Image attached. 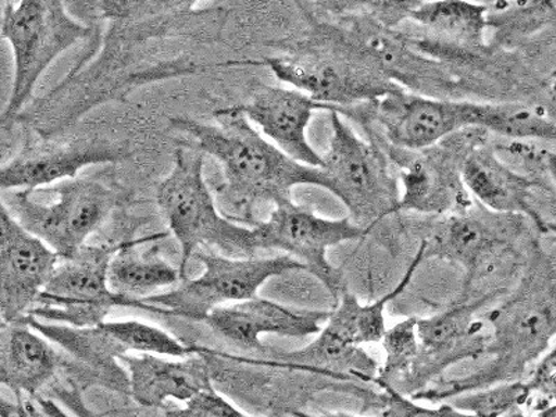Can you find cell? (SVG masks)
Listing matches in <instances>:
<instances>
[{"label": "cell", "mask_w": 556, "mask_h": 417, "mask_svg": "<svg viewBox=\"0 0 556 417\" xmlns=\"http://www.w3.org/2000/svg\"><path fill=\"white\" fill-rule=\"evenodd\" d=\"M541 106H543L544 111L548 113V116L556 122V77L551 78L545 103L541 104Z\"/></svg>", "instance_id": "obj_36"}, {"label": "cell", "mask_w": 556, "mask_h": 417, "mask_svg": "<svg viewBox=\"0 0 556 417\" xmlns=\"http://www.w3.org/2000/svg\"><path fill=\"white\" fill-rule=\"evenodd\" d=\"M102 329L122 348L124 354H139L176 357L182 359L198 354L197 348L184 345L159 327L138 320L104 321Z\"/></svg>", "instance_id": "obj_27"}, {"label": "cell", "mask_w": 556, "mask_h": 417, "mask_svg": "<svg viewBox=\"0 0 556 417\" xmlns=\"http://www.w3.org/2000/svg\"><path fill=\"white\" fill-rule=\"evenodd\" d=\"M498 151H504L506 155L520 159L521 162L531 166H539L541 170L548 174L551 182L556 190V152L549 149H543L529 142H509L506 146L496 147Z\"/></svg>", "instance_id": "obj_34"}, {"label": "cell", "mask_w": 556, "mask_h": 417, "mask_svg": "<svg viewBox=\"0 0 556 417\" xmlns=\"http://www.w3.org/2000/svg\"><path fill=\"white\" fill-rule=\"evenodd\" d=\"M92 26L88 51L61 83L34 99L17 123L52 139L102 104L126 101L149 84L226 67L218 62L230 22L225 4L197 7L188 0L74 2Z\"/></svg>", "instance_id": "obj_1"}, {"label": "cell", "mask_w": 556, "mask_h": 417, "mask_svg": "<svg viewBox=\"0 0 556 417\" xmlns=\"http://www.w3.org/2000/svg\"><path fill=\"white\" fill-rule=\"evenodd\" d=\"M381 390L379 394L380 417H475L456 409L450 402L440 405L439 408L416 404L400 390L389 384L377 386Z\"/></svg>", "instance_id": "obj_31"}, {"label": "cell", "mask_w": 556, "mask_h": 417, "mask_svg": "<svg viewBox=\"0 0 556 417\" xmlns=\"http://www.w3.org/2000/svg\"><path fill=\"white\" fill-rule=\"evenodd\" d=\"M489 13L485 4L439 0L412 4L408 17L441 41L476 52L484 48Z\"/></svg>", "instance_id": "obj_25"}, {"label": "cell", "mask_w": 556, "mask_h": 417, "mask_svg": "<svg viewBox=\"0 0 556 417\" xmlns=\"http://www.w3.org/2000/svg\"><path fill=\"white\" fill-rule=\"evenodd\" d=\"M193 260L202 263V275L186 278L172 291L146 298L141 302L147 312L203 323L218 307L257 296L261 287L273 277L306 271L304 263L288 255L240 260L198 251Z\"/></svg>", "instance_id": "obj_9"}, {"label": "cell", "mask_w": 556, "mask_h": 417, "mask_svg": "<svg viewBox=\"0 0 556 417\" xmlns=\"http://www.w3.org/2000/svg\"><path fill=\"white\" fill-rule=\"evenodd\" d=\"M170 417H251L232 405L215 390L202 392L186 404V408L174 412Z\"/></svg>", "instance_id": "obj_33"}, {"label": "cell", "mask_w": 556, "mask_h": 417, "mask_svg": "<svg viewBox=\"0 0 556 417\" xmlns=\"http://www.w3.org/2000/svg\"><path fill=\"white\" fill-rule=\"evenodd\" d=\"M331 311L296 309L255 296L213 311L205 319L208 329L242 348H262L263 334L305 339L317 336Z\"/></svg>", "instance_id": "obj_19"}, {"label": "cell", "mask_w": 556, "mask_h": 417, "mask_svg": "<svg viewBox=\"0 0 556 417\" xmlns=\"http://www.w3.org/2000/svg\"><path fill=\"white\" fill-rule=\"evenodd\" d=\"M294 416L295 417H365V416L346 414V412H329V414H321V415H309V414H305V412H295Z\"/></svg>", "instance_id": "obj_37"}, {"label": "cell", "mask_w": 556, "mask_h": 417, "mask_svg": "<svg viewBox=\"0 0 556 417\" xmlns=\"http://www.w3.org/2000/svg\"><path fill=\"white\" fill-rule=\"evenodd\" d=\"M501 417H530L528 414H525L523 409H514L508 412V414H505Z\"/></svg>", "instance_id": "obj_39"}, {"label": "cell", "mask_w": 556, "mask_h": 417, "mask_svg": "<svg viewBox=\"0 0 556 417\" xmlns=\"http://www.w3.org/2000/svg\"><path fill=\"white\" fill-rule=\"evenodd\" d=\"M448 402L456 409L475 417H501L510 410L529 406L530 390L526 381L503 382L468 392Z\"/></svg>", "instance_id": "obj_29"}, {"label": "cell", "mask_w": 556, "mask_h": 417, "mask_svg": "<svg viewBox=\"0 0 556 417\" xmlns=\"http://www.w3.org/2000/svg\"><path fill=\"white\" fill-rule=\"evenodd\" d=\"M486 298L459 300L458 304L434 316L417 317V336L420 341L419 356L400 391L414 395L437 381L448 367L462 361L486 355L490 330L486 323L476 315Z\"/></svg>", "instance_id": "obj_14"}, {"label": "cell", "mask_w": 556, "mask_h": 417, "mask_svg": "<svg viewBox=\"0 0 556 417\" xmlns=\"http://www.w3.org/2000/svg\"><path fill=\"white\" fill-rule=\"evenodd\" d=\"M359 307V300L346 290L337 301L317 339L301 350L278 352L273 365L337 379L350 375L365 381L374 380L377 376L375 361L361 350L357 336Z\"/></svg>", "instance_id": "obj_18"}, {"label": "cell", "mask_w": 556, "mask_h": 417, "mask_svg": "<svg viewBox=\"0 0 556 417\" xmlns=\"http://www.w3.org/2000/svg\"><path fill=\"white\" fill-rule=\"evenodd\" d=\"M205 155L180 146L174 152L170 174L159 184L156 202L181 248L178 266L182 280L187 266L201 247H215L228 257H256L253 228L238 225L220 212L203 177Z\"/></svg>", "instance_id": "obj_5"}, {"label": "cell", "mask_w": 556, "mask_h": 417, "mask_svg": "<svg viewBox=\"0 0 556 417\" xmlns=\"http://www.w3.org/2000/svg\"><path fill=\"white\" fill-rule=\"evenodd\" d=\"M312 29L280 56L263 59L278 81L290 84L313 101L326 104L331 112L342 113L359 104L380 101L399 92L400 84L392 81L381 70L346 51L325 23L309 13Z\"/></svg>", "instance_id": "obj_4"}, {"label": "cell", "mask_w": 556, "mask_h": 417, "mask_svg": "<svg viewBox=\"0 0 556 417\" xmlns=\"http://www.w3.org/2000/svg\"><path fill=\"white\" fill-rule=\"evenodd\" d=\"M128 387L143 408H161L168 400L188 402L213 390L211 370L200 354L168 361L159 355H124Z\"/></svg>", "instance_id": "obj_22"}, {"label": "cell", "mask_w": 556, "mask_h": 417, "mask_svg": "<svg viewBox=\"0 0 556 417\" xmlns=\"http://www.w3.org/2000/svg\"><path fill=\"white\" fill-rule=\"evenodd\" d=\"M484 321L490 330V361L473 374L437 380L412 399L445 402L486 387L520 381L556 339V273L549 261L541 260L503 305L486 313Z\"/></svg>", "instance_id": "obj_3"}, {"label": "cell", "mask_w": 556, "mask_h": 417, "mask_svg": "<svg viewBox=\"0 0 556 417\" xmlns=\"http://www.w3.org/2000/svg\"><path fill=\"white\" fill-rule=\"evenodd\" d=\"M526 384L530 390L529 406L535 410L556 404V344L540 357Z\"/></svg>", "instance_id": "obj_32"}, {"label": "cell", "mask_w": 556, "mask_h": 417, "mask_svg": "<svg viewBox=\"0 0 556 417\" xmlns=\"http://www.w3.org/2000/svg\"><path fill=\"white\" fill-rule=\"evenodd\" d=\"M58 366L56 351L35 334L27 323L2 325L0 380L17 400L23 394L37 399L38 391L53 379Z\"/></svg>", "instance_id": "obj_23"}, {"label": "cell", "mask_w": 556, "mask_h": 417, "mask_svg": "<svg viewBox=\"0 0 556 417\" xmlns=\"http://www.w3.org/2000/svg\"><path fill=\"white\" fill-rule=\"evenodd\" d=\"M216 124L188 117H173L170 124L186 134L180 146L197 149L216 159L223 178L216 187V203L223 215L238 225L255 228L262 207L287 205L298 186H313L329 191V180L321 167L296 162L267 141L252 127L238 106L213 113Z\"/></svg>", "instance_id": "obj_2"}, {"label": "cell", "mask_w": 556, "mask_h": 417, "mask_svg": "<svg viewBox=\"0 0 556 417\" xmlns=\"http://www.w3.org/2000/svg\"><path fill=\"white\" fill-rule=\"evenodd\" d=\"M130 148L121 139L99 134L56 142L39 138L20 149L0 170L2 191L38 190L53 182L76 178L88 166L127 161Z\"/></svg>", "instance_id": "obj_15"}, {"label": "cell", "mask_w": 556, "mask_h": 417, "mask_svg": "<svg viewBox=\"0 0 556 417\" xmlns=\"http://www.w3.org/2000/svg\"><path fill=\"white\" fill-rule=\"evenodd\" d=\"M424 262L425 248L420 243L408 270L405 271L404 277H402V280L396 285L394 290L387 292V294L382 295L375 302H370V304H361L359 315H357V336H359L361 345L374 344V342H381V340L384 339L387 332L384 317L387 305L394 301L395 298L404 294V291L410 285L412 278H414L415 273Z\"/></svg>", "instance_id": "obj_30"}, {"label": "cell", "mask_w": 556, "mask_h": 417, "mask_svg": "<svg viewBox=\"0 0 556 417\" xmlns=\"http://www.w3.org/2000/svg\"><path fill=\"white\" fill-rule=\"evenodd\" d=\"M18 401V417H33L31 414H29L28 409L26 408V405H24L23 400Z\"/></svg>", "instance_id": "obj_38"}, {"label": "cell", "mask_w": 556, "mask_h": 417, "mask_svg": "<svg viewBox=\"0 0 556 417\" xmlns=\"http://www.w3.org/2000/svg\"><path fill=\"white\" fill-rule=\"evenodd\" d=\"M66 4L59 0L3 3L2 38L14 56L12 93L2 114L4 130L14 126L34 101V89L49 66L67 49L92 37V26L70 14Z\"/></svg>", "instance_id": "obj_7"}, {"label": "cell", "mask_w": 556, "mask_h": 417, "mask_svg": "<svg viewBox=\"0 0 556 417\" xmlns=\"http://www.w3.org/2000/svg\"><path fill=\"white\" fill-rule=\"evenodd\" d=\"M24 401V400H23ZM24 405L33 417H72L58 402L37 396L34 400L24 401Z\"/></svg>", "instance_id": "obj_35"}, {"label": "cell", "mask_w": 556, "mask_h": 417, "mask_svg": "<svg viewBox=\"0 0 556 417\" xmlns=\"http://www.w3.org/2000/svg\"><path fill=\"white\" fill-rule=\"evenodd\" d=\"M462 180L469 195L495 215L529 217L540 231H551L533 205L535 182L508 165L495 148L484 142L471 148L462 166Z\"/></svg>", "instance_id": "obj_21"}, {"label": "cell", "mask_w": 556, "mask_h": 417, "mask_svg": "<svg viewBox=\"0 0 556 417\" xmlns=\"http://www.w3.org/2000/svg\"><path fill=\"white\" fill-rule=\"evenodd\" d=\"M238 109L288 156L306 166H323V156L307 141L306 130L313 113H330L329 106L298 89L261 86L250 102L238 104Z\"/></svg>", "instance_id": "obj_20"}, {"label": "cell", "mask_w": 556, "mask_h": 417, "mask_svg": "<svg viewBox=\"0 0 556 417\" xmlns=\"http://www.w3.org/2000/svg\"><path fill=\"white\" fill-rule=\"evenodd\" d=\"M257 251H282L304 263L306 271L329 290L336 302L346 291L341 273L331 265L327 252L340 243L369 235L350 217L326 218L294 202L273 208L269 218L253 228Z\"/></svg>", "instance_id": "obj_12"}, {"label": "cell", "mask_w": 556, "mask_h": 417, "mask_svg": "<svg viewBox=\"0 0 556 417\" xmlns=\"http://www.w3.org/2000/svg\"><path fill=\"white\" fill-rule=\"evenodd\" d=\"M156 236L127 240L118 243L109 267V286L117 295L136 302L153 295L159 288L170 287L182 281L178 267L168 263L159 251Z\"/></svg>", "instance_id": "obj_24"}, {"label": "cell", "mask_w": 556, "mask_h": 417, "mask_svg": "<svg viewBox=\"0 0 556 417\" xmlns=\"http://www.w3.org/2000/svg\"><path fill=\"white\" fill-rule=\"evenodd\" d=\"M480 130L510 142H556V122L541 104L483 103Z\"/></svg>", "instance_id": "obj_26"}, {"label": "cell", "mask_w": 556, "mask_h": 417, "mask_svg": "<svg viewBox=\"0 0 556 417\" xmlns=\"http://www.w3.org/2000/svg\"><path fill=\"white\" fill-rule=\"evenodd\" d=\"M117 250L118 243L84 245L72 260L59 262L28 316L87 329L102 325L114 307L137 309L136 302L109 286V267Z\"/></svg>", "instance_id": "obj_11"}, {"label": "cell", "mask_w": 556, "mask_h": 417, "mask_svg": "<svg viewBox=\"0 0 556 417\" xmlns=\"http://www.w3.org/2000/svg\"><path fill=\"white\" fill-rule=\"evenodd\" d=\"M329 151L323 156V172L329 192L344 203L355 225L371 228L400 212V180L384 148L365 139L342 118L330 112Z\"/></svg>", "instance_id": "obj_8"}, {"label": "cell", "mask_w": 556, "mask_h": 417, "mask_svg": "<svg viewBox=\"0 0 556 417\" xmlns=\"http://www.w3.org/2000/svg\"><path fill=\"white\" fill-rule=\"evenodd\" d=\"M2 205L20 226L61 261L72 260L121 205L122 191L97 177L68 178L38 190L2 191Z\"/></svg>", "instance_id": "obj_6"}, {"label": "cell", "mask_w": 556, "mask_h": 417, "mask_svg": "<svg viewBox=\"0 0 556 417\" xmlns=\"http://www.w3.org/2000/svg\"><path fill=\"white\" fill-rule=\"evenodd\" d=\"M483 103L451 101L406 92L348 109L345 116L375 123L387 147L421 152L466 130H480Z\"/></svg>", "instance_id": "obj_10"}, {"label": "cell", "mask_w": 556, "mask_h": 417, "mask_svg": "<svg viewBox=\"0 0 556 417\" xmlns=\"http://www.w3.org/2000/svg\"><path fill=\"white\" fill-rule=\"evenodd\" d=\"M554 77H556V70H555V72L553 73V76H551V78H554Z\"/></svg>", "instance_id": "obj_40"}, {"label": "cell", "mask_w": 556, "mask_h": 417, "mask_svg": "<svg viewBox=\"0 0 556 417\" xmlns=\"http://www.w3.org/2000/svg\"><path fill=\"white\" fill-rule=\"evenodd\" d=\"M470 132L455 134L421 152L381 146L391 162L400 167V211L455 215L471 208L469 192L462 180V166L471 148L483 142L478 136L484 131L480 130L471 141H466Z\"/></svg>", "instance_id": "obj_13"}, {"label": "cell", "mask_w": 556, "mask_h": 417, "mask_svg": "<svg viewBox=\"0 0 556 417\" xmlns=\"http://www.w3.org/2000/svg\"><path fill=\"white\" fill-rule=\"evenodd\" d=\"M479 213H455L437 223L429 238L421 241L425 262L437 257L455 263L465 270V291L468 294L476 281L493 275L510 251L508 228L500 220Z\"/></svg>", "instance_id": "obj_17"}, {"label": "cell", "mask_w": 556, "mask_h": 417, "mask_svg": "<svg viewBox=\"0 0 556 417\" xmlns=\"http://www.w3.org/2000/svg\"><path fill=\"white\" fill-rule=\"evenodd\" d=\"M386 351V362L377 371L371 382L376 386L389 384L399 390L408 377L420 352L419 336H417V317L396 323L387 330L381 340Z\"/></svg>", "instance_id": "obj_28"}, {"label": "cell", "mask_w": 556, "mask_h": 417, "mask_svg": "<svg viewBox=\"0 0 556 417\" xmlns=\"http://www.w3.org/2000/svg\"><path fill=\"white\" fill-rule=\"evenodd\" d=\"M0 315L2 325L23 323L61 262L38 237L18 225L7 207H0Z\"/></svg>", "instance_id": "obj_16"}, {"label": "cell", "mask_w": 556, "mask_h": 417, "mask_svg": "<svg viewBox=\"0 0 556 417\" xmlns=\"http://www.w3.org/2000/svg\"><path fill=\"white\" fill-rule=\"evenodd\" d=\"M554 241L556 242V238H555V240H554Z\"/></svg>", "instance_id": "obj_41"}]
</instances>
